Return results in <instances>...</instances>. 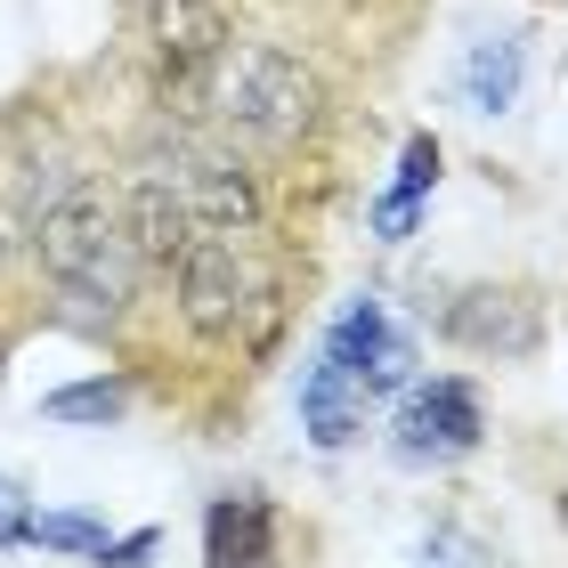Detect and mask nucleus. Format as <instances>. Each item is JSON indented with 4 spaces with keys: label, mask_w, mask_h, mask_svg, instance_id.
I'll use <instances>...</instances> for the list:
<instances>
[{
    "label": "nucleus",
    "mask_w": 568,
    "mask_h": 568,
    "mask_svg": "<svg viewBox=\"0 0 568 568\" xmlns=\"http://www.w3.org/2000/svg\"><path fill=\"white\" fill-rule=\"evenodd\" d=\"M276 511L261 496H220L203 511V568H276Z\"/></svg>",
    "instance_id": "obj_9"
},
{
    "label": "nucleus",
    "mask_w": 568,
    "mask_h": 568,
    "mask_svg": "<svg viewBox=\"0 0 568 568\" xmlns=\"http://www.w3.org/2000/svg\"><path fill=\"white\" fill-rule=\"evenodd\" d=\"M139 171H154L163 187L187 203L195 227H212V236H252L261 227V187H252V171L227 154L220 139H195V131H171L139 154Z\"/></svg>",
    "instance_id": "obj_3"
},
{
    "label": "nucleus",
    "mask_w": 568,
    "mask_h": 568,
    "mask_svg": "<svg viewBox=\"0 0 568 568\" xmlns=\"http://www.w3.org/2000/svg\"><path fill=\"white\" fill-rule=\"evenodd\" d=\"M122 227H131L146 268H179V252L203 236V227L187 220V203H179L154 171H139V163H131V195H122Z\"/></svg>",
    "instance_id": "obj_8"
},
{
    "label": "nucleus",
    "mask_w": 568,
    "mask_h": 568,
    "mask_svg": "<svg viewBox=\"0 0 568 568\" xmlns=\"http://www.w3.org/2000/svg\"><path fill=\"white\" fill-rule=\"evenodd\" d=\"M447 333L463 349H487V357H528L536 349V308L520 293H463L447 308Z\"/></svg>",
    "instance_id": "obj_11"
},
{
    "label": "nucleus",
    "mask_w": 568,
    "mask_h": 568,
    "mask_svg": "<svg viewBox=\"0 0 568 568\" xmlns=\"http://www.w3.org/2000/svg\"><path fill=\"white\" fill-rule=\"evenodd\" d=\"M366 415H374V406H366V398H357V390H349V382H342V374H333V366H325V357H317V366H308V374H301V430H308V447H325V455H342V447H349V438H357V430H366Z\"/></svg>",
    "instance_id": "obj_13"
},
{
    "label": "nucleus",
    "mask_w": 568,
    "mask_h": 568,
    "mask_svg": "<svg viewBox=\"0 0 568 568\" xmlns=\"http://www.w3.org/2000/svg\"><path fill=\"white\" fill-rule=\"evenodd\" d=\"M520 82H528L520 33H487V41L463 49V65H455V90H463L471 114H511V106H520Z\"/></svg>",
    "instance_id": "obj_12"
},
{
    "label": "nucleus",
    "mask_w": 568,
    "mask_h": 568,
    "mask_svg": "<svg viewBox=\"0 0 568 568\" xmlns=\"http://www.w3.org/2000/svg\"><path fill=\"white\" fill-rule=\"evenodd\" d=\"M0 261H9V227H0Z\"/></svg>",
    "instance_id": "obj_18"
},
{
    "label": "nucleus",
    "mask_w": 568,
    "mask_h": 568,
    "mask_svg": "<svg viewBox=\"0 0 568 568\" xmlns=\"http://www.w3.org/2000/svg\"><path fill=\"white\" fill-rule=\"evenodd\" d=\"M154 552H163V528H131V536H106L90 568H154Z\"/></svg>",
    "instance_id": "obj_17"
},
{
    "label": "nucleus",
    "mask_w": 568,
    "mask_h": 568,
    "mask_svg": "<svg viewBox=\"0 0 568 568\" xmlns=\"http://www.w3.org/2000/svg\"><path fill=\"white\" fill-rule=\"evenodd\" d=\"M487 438L479 415V390L463 374H438V382H406L398 390V423H390V455L406 471H438V463H463Z\"/></svg>",
    "instance_id": "obj_6"
},
{
    "label": "nucleus",
    "mask_w": 568,
    "mask_h": 568,
    "mask_svg": "<svg viewBox=\"0 0 568 568\" xmlns=\"http://www.w3.org/2000/svg\"><path fill=\"white\" fill-rule=\"evenodd\" d=\"M33 545H41V552L98 560V545H106V520H98V511H33Z\"/></svg>",
    "instance_id": "obj_15"
},
{
    "label": "nucleus",
    "mask_w": 568,
    "mask_h": 568,
    "mask_svg": "<svg viewBox=\"0 0 568 568\" xmlns=\"http://www.w3.org/2000/svg\"><path fill=\"white\" fill-rule=\"evenodd\" d=\"M203 114L252 146H301L325 122V82L276 41H227L203 73Z\"/></svg>",
    "instance_id": "obj_2"
},
{
    "label": "nucleus",
    "mask_w": 568,
    "mask_h": 568,
    "mask_svg": "<svg viewBox=\"0 0 568 568\" xmlns=\"http://www.w3.org/2000/svg\"><path fill=\"white\" fill-rule=\"evenodd\" d=\"M33 252H41V276L49 293H58L82 325H122L139 308V244L131 227H122V212L106 203V187L98 179H58L49 195H33Z\"/></svg>",
    "instance_id": "obj_1"
},
{
    "label": "nucleus",
    "mask_w": 568,
    "mask_h": 568,
    "mask_svg": "<svg viewBox=\"0 0 568 568\" xmlns=\"http://www.w3.org/2000/svg\"><path fill=\"white\" fill-rule=\"evenodd\" d=\"M227 49V9L220 0H146V58L163 98H195L203 106V73Z\"/></svg>",
    "instance_id": "obj_7"
},
{
    "label": "nucleus",
    "mask_w": 568,
    "mask_h": 568,
    "mask_svg": "<svg viewBox=\"0 0 568 568\" xmlns=\"http://www.w3.org/2000/svg\"><path fill=\"white\" fill-rule=\"evenodd\" d=\"M317 357L333 374L349 382L366 406H382V398H398L406 382H415V333H406L390 308H382L374 293H357L342 317L325 325V342H317Z\"/></svg>",
    "instance_id": "obj_4"
},
{
    "label": "nucleus",
    "mask_w": 568,
    "mask_h": 568,
    "mask_svg": "<svg viewBox=\"0 0 568 568\" xmlns=\"http://www.w3.org/2000/svg\"><path fill=\"white\" fill-rule=\"evenodd\" d=\"M41 415L58 423V430H106V423L131 415V382H122V374L65 382V390H49V398H41Z\"/></svg>",
    "instance_id": "obj_14"
},
{
    "label": "nucleus",
    "mask_w": 568,
    "mask_h": 568,
    "mask_svg": "<svg viewBox=\"0 0 568 568\" xmlns=\"http://www.w3.org/2000/svg\"><path fill=\"white\" fill-rule=\"evenodd\" d=\"M33 545V496H24V479L0 471V552Z\"/></svg>",
    "instance_id": "obj_16"
},
{
    "label": "nucleus",
    "mask_w": 568,
    "mask_h": 568,
    "mask_svg": "<svg viewBox=\"0 0 568 568\" xmlns=\"http://www.w3.org/2000/svg\"><path fill=\"white\" fill-rule=\"evenodd\" d=\"M438 163H447V146H438L430 131H415L398 146V179L374 195V212H366V227H374V244H406L423 227V203H430V187H438Z\"/></svg>",
    "instance_id": "obj_10"
},
{
    "label": "nucleus",
    "mask_w": 568,
    "mask_h": 568,
    "mask_svg": "<svg viewBox=\"0 0 568 568\" xmlns=\"http://www.w3.org/2000/svg\"><path fill=\"white\" fill-rule=\"evenodd\" d=\"M179 317H187V333L195 342H236V325H244V308L252 301H276L261 276H252V261H244V244L236 236H203L179 252Z\"/></svg>",
    "instance_id": "obj_5"
}]
</instances>
